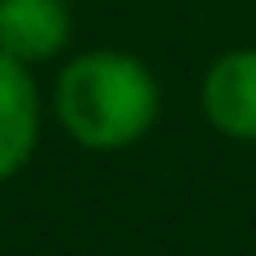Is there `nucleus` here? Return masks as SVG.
<instances>
[{
    "label": "nucleus",
    "instance_id": "obj_4",
    "mask_svg": "<svg viewBox=\"0 0 256 256\" xmlns=\"http://www.w3.org/2000/svg\"><path fill=\"white\" fill-rule=\"evenodd\" d=\"M72 43L66 0H0V52L24 66L57 62Z\"/></svg>",
    "mask_w": 256,
    "mask_h": 256
},
{
    "label": "nucleus",
    "instance_id": "obj_1",
    "mask_svg": "<svg viewBox=\"0 0 256 256\" xmlns=\"http://www.w3.org/2000/svg\"><path fill=\"white\" fill-rule=\"evenodd\" d=\"M52 114L86 152H124L152 133L162 114V86L142 57L124 48H90L62 62L52 86Z\"/></svg>",
    "mask_w": 256,
    "mask_h": 256
},
{
    "label": "nucleus",
    "instance_id": "obj_3",
    "mask_svg": "<svg viewBox=\"0 0 256 256\" xmlns=\"http://www.w3.org/2000/svg\"><path fill=\"white\" fill-rule=\"evenodd\" d=\"M43 138V90L34 66L0 52V180L19 176Z\"/></svg>",
    "mask_w": 256,
    "mask_h": 256
},
{
    "label": "nucleus",
    "instance_id": "obj_2",
    "mask_svg": "<svg viewBox=\"0 0 256 256\" xmlns=\"http://www.w3.org/2000/svg\"><path fill=\"white\" fill-rule=\"evenodd\" d=\"M204 119L232 142H256V48H228L200 86Z\"/></svg>",
    "mask_w": 256,
    "mask_h": 256
}]
</instances>
